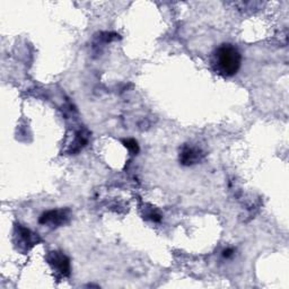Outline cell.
Instances as JSON below:
<instances>
[{
	"instance_id": "8992f818",
	"label": "cell",
	"mask_w": 289,
	"mask_h": 289,
	"mask_svg": "<svg viewBox=\"0 0 289 289\" xmlns=\"http://www.w3.org/2000/svg\"><path fill=\"white\" fill-rule=\"evenodd\" d=\"M232 253H233V251H232V250L224 251V256H225V257H228L229 255H232Z\"/></svg>"
},
{
	"instance_id": "5b68a950",
	"label": "cell",
	"mask_w": 289,
	"mask_h": 289,
	"mask_svg": "<svg viewBox=\"0 0 289 289\" xmlns=\"http://www.w3.org/2000/svg\"><path fill=\"white\" fill-rule=\"evenodd\" d=\"M124 145H126V147H128L129 149L131 150L133 153H138V150H139V147H138V144L132 139H129V140H124Z\"/></svg>"
},
{
	"instance_id": "277c9868",
	"label": "cell",
	"mask_w": 289,
	"mask_h": 289,
	"mask_svg": "<svg viewBox=\"0 0 289 289\" xmlns=\"http://www.w3.org/2000/svg\"><path fill=\"white\" fill-rule=\"evenodd\" d=\"M66 215L64 211H48L44 213L40 219L41 224H51V225H60L64 223Z\"/></svg>"
},
{
	"instance_id": "7a4b0ae2",
	"label": "cell",
	"mask_w": 289,
	"mask_h": 289,
	"mask_svg": "<svg viewBox=\"0 0 289 289\" xmlns=\"http://www.w3.org/2000/svg\"><path fill=\"white\" fill-rule=\"evenodd\" d=\"M203 157V154L201 149L197 147H192V146H184L182 152L180 153V162L185 166L193 165V164H198Z\"/></svg>"
},
{
	"instance_id": "6da1fadb",
	"label": "cell",
	"mask_w": 289,
	"mask_h": 289,
	"mask_svg": "<svg viewBox=\"0 0 289 289\" xmlns=\"http://www.w3.org/2000/svg\"><path fill=\"white\" fill-rule=\"evenodd\" d=\"M242 55L238 49L229 43H224L213 52L211 65L213 71L223 77H232L241 68Z\"/></svg>"
},
{
	"instance_id": "3957f363",
	"label": "cell",
	"mask_w": 289,
	"mask_h": 289,
	"mask_svg": "<svg viewBox=\"0 0 289 289\" xmlns=\"http://www.w3.org/2000/svg\"><path fill=\"white\" fill-rule=\"evenodd\" d=\"M49 263L53 265L59 272L64 275H69L70 273V264L68 257H66L64 254H60L59 252H51L50 257H49Z\"/></svg>"
}]
</instances>
